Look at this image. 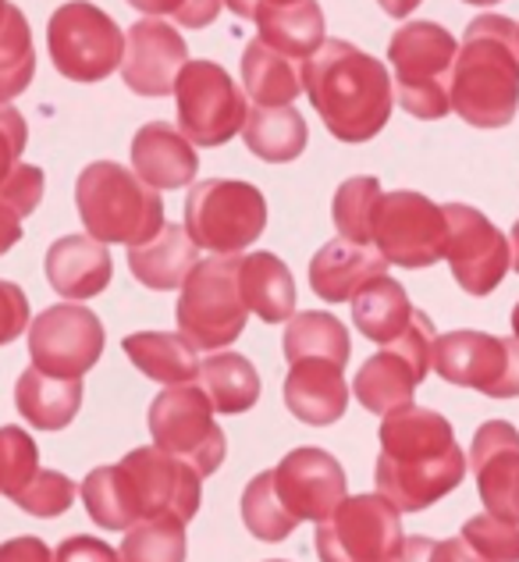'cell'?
<instances>
[{
    "instance_id": "24",
    "label": "cell",
    "mask_w": 519,
    "mask_h": 562,
    "mask_svg": "<svg viewBox=\"0 0 519 562\" xmlns=\"http://www.w3.org/2000/svg\"><path fill=\"white\" fill-rule=\"evenodd\" d=\"M108 246L89 235H65L47 249V281L61 300H93L111 285Z\"/></svg>"
},
{
    "instance_id": "17",
    "label": "cell",
    "mask_w": 519,
    "mask_h": 562,
    "mask_svg": "<svg viewBox=\"0 0 519 562\" xmlns=\"http://www.w3.org/2000/svg\"><path fill=\"white\" fill-rule=\"evenodd\" d=\"M444 225H449V243H444V260L459 281V289L470 295H492L506 271L512 268L509 239L487 221L477 206L449 203Z\"/></svg>"
},
{
    "instance_id": "3",
    "label": "cell",
    "mask_w": 519,
    "mask_h": 562,
    "mask_svg": "<svg viewBox=\"0 0 519 562\" xmlns=\"http://www.w3.org/2000/svg\"><path fill=\"white\" fill-rule=\"evenodd\" d=\"M303 90L324 128L342 143H366L392 117V76L381 57L349 40H324L303 65Z\"/></svg>"
},
{
    "instance_id": "31",
    "label": "cell",
    "mask_w": 519,
    "mask_h": 562,
    "mask_svg": "<svg viewBox=\"0 0 519 562\" xmlns=\"http://www.w3.org/2000/svg\"><path fill=\"white\" fill-rule=\"evenodd\" d=\"M242 82L257 108H292V100L303 93V68L257 36L242 50Z\"/></svg>"
},
{
    "instance_id": "2",
    "label": "cell",
    "mask_w": 519,
    "mask_h": 562,
    "mask_svg": "<svg viewBox=\"0 0 519 562\" xmlns=\"http://www.w3.org/2000/svg\"><path fill=\"white\" fill-rule=\"evenodd\" d=\"M79 492L89 520L103 530H128L157 516L189 524L200 513L203 477L165 449L143 446L132 449L122 463L89 470Z\"/></svg>"
},
{
    "instance_id": "4",
    "label": "cell",
    "mask_w": 519,
    "mask_h": 562,
    "mask_svg": "<svg viewBox=\"0 0 519 562\" xmlns=\"http://www.w3.org/2000/svg\"><path fill=\"white\" fill-rule=\"evenodd\" d=\"M452 111L473 128H506L519 111V25L506 14H477L459 43Z\"/></svg>"
},
{
    "instance_id": "59",
    "label": "cell",
    "mask_w": 519,
    "mask_h": 562,
    "mask_svg": "<svg viewBox=\"0 0 519 562\" xmlns=\"http://www.w3.org/2000/svg\"><path fill=\"white\" fill-rule=\"evenodd\" d=\"M388 562H395V559H388Z\"/></svg>"
},
{
    "instance_id": "49",
    "label": "cell",
    "mask_w": 519,
    "mask_h": 562,
    "mask_svg": "<svg viewBox=\"0 0 519 562\" xmlns=\"http://www.w3.org/2000/svg\"><path fill=\"white\" fill-rule=\"evenodd\" d=\"M19 239H22V214L0 200V257H4Z\"/></svg>"
},
{
    "instance_id": "21",
    "label": "cell",
    "mask_w": 519,
    "mask_h": 562,
    "mask_svg": "<svg viewBox=\"0 0 519 562\" xmlns=\"http://www.w3.org/2000/svg\"><path fill=\"white\" fill-rule=\"evenodd\" d=\"M200 171V157L192 143L168 122H150L132 139V175L150 189L192 186Z\"/></svg>"
},
{
    "instance_id": "45",
    "label": "cell",
    "mask_w": 519,
    "mask_h": 562,
    "mask_svg": "<svg viewBox=\"0 0 519 562\" xmlns=\"http://www.w3.org/2000/svg\"><path fill=\"white\" fill-rule=\"evenodd\" d=\"M29 328V300L14 281H0V346L14 342Z\"/></svg>"
},
{
    "instance_id": "39",
    "label": "cell",
    "mask_w": 519,
    "mask_h": 562,
    "mask_svg": "<svg viewBox=\"0 0 519 562\" xmlns=\"http://www.w3.org/2000/svg\"><path fill=\"white\" fill-rule=\"evenodd\" d=\"M79 487L71 477L57 470H36L33 481H29L19 495H11V502L19 509H25L29 516H40V520H54V516H61L71 509V502H76Z\"/></svg>"
},
{
    "instance_id": "13",
    "label": "cell",
    "mask_w": 519,
    "mask_h": 562,
    "mask_svg": "<svg viewBox=\"0 0 519 562\" xmlns=\"http://www.w3.org/2000/svg\"><path fill=\"white\" fill-rule=\"evenodd\" d=\"M403 516L384 495H352L317 524L320 562H388L403 544Z\"/></svg>"
},
{
    "instance_id": "33",
    "label": "cell",
    "mask_w": 519,
    "mask_h": 562,
    "mask_svg": "<svg viewBox=\"0 0 519 562\" xmlns=\"http://www.w3.org/2000/svg\"><path fill=\"white\" fill-rule=\"evenodd\" d=\"M242 139L249 154H257L267 165H289L306 150L309 128L295 108H253L246 114Z\"/></svg>"
},
{
    "instance_id": "29",
    "label": "cell",
    "mask_w": 519,
    "mask_h": 562,
    "mask_svg": "<svg viewBox=\"0 0 519 562\" xmlns=\"http://www.w3.org/2000/svg\"><path fill=\"white\" fill-rule=\"evenodd\" d=\"M349 303H352V324L360 328V335L381 346H392L395 338L409 328L413 314H417V306L409 303L406 289L388 274H381L370 281V285H363Z\"/></svg>"
},
{
    "instance_id": "7",
    "label": "cell",
    "mask_w": 519,
    "mask_h": 562,
    "mask_svg": "<svg viewBox=\"0 0 519 562\" xmlns=\"http://www.w3.org/2000/svg\"><path fill=\"white\" fill-rule=\"evenodd\" d=\"M178 335L192 349H225L246 331L249 310L239 292V257L200 260L178 295Z\"/></svg>"
},
{
    "instance_id": "14",
    "label": "cell",
    "mask_w": 519,
    "mask_h": 562,
    "mask_svg": "<svg viewBox=\"0 0 519 562\" xmlns=\"http://www.w3.org/2000/svg\"><path fill=\"white\" fill-rule=\"evenodd\" d=\"M370 243L395 268H431L444 257V243H449L444 211L424 192H381L374 211V239Z\"/></svg>"
},
{
    "instance_id": "50",
    "label": "cell",
    "mask_w": 519,
    "mask_h": 562,
    "mask_svg": "<svg viewBox=\"0 0 519 562\" xmlns=\"http://www.w3.org/2000/svg\"><path fill=\"white\" fill-rule=\"evenodd\" d=\"M431 549L435 541L431 538H403V544H398L395 552V562H431Z\"/></svg>"
},
{
    "instance_id": "22",
    "label": "cell",
    "mask_w": 519,
    "mask_h": 562,
    "mask_svg": "<svg viewBox=\"0 0 519 562\" xmlns=\"http://www.w3.org/2000/svg\"><path fill=\"white\" fill-rule=\"evenodd\" d=\"M388 271L374 246H356L346 239L324 243L309 260V285L324 303H349L363 285Z\"/></svg>"
},
{
    "instance_id": "9",
    "label": "cell",
    "mask_w": 519,
    "mask_h": 562,
    "mask_svg": "<svg viewBox=\"0 0 519 562\" xmlns=\"http://www.w3.org/2000/svg\"><path fill=\"white\" fill-rule=\"evenodd\" d=\"M154 446L189 463L200 477L221 470L228 452L225 431L214 420V406L200 384H171L150 403Z\"/></svg>"
},
{
    "instance_id": "19",
    "label": "cell",
    "mask_w": 519,
    "mask_h": 562,
    "mask_svg": "<svg viewBox=\"0 0 519 562\" xmlns=\"http://www.w3.org/2000/svg\"><path fill=\"white\" fill-rule=\"evenodd\" d=\"M189 61V47L182 33L165 19H139L125 33L122 79L139 97H168L174 93L178 71Z\"/></svg>"
},
{
    "instance_id": "38",
    "label": "cell",
    "mask_w": 519,
    "mask_h": 562,
    "mask_svg": "<svg viewBox=\"0 0 519 562\" xmlns=\"http://www.w3.org/2000/svg\"><path fill=\"white\" fill-rule=\"evenodd\" d=\"M242 524L253 538L267 541V544H278L285 541L289 535L300 524L292 520V516L285 513V506L278 502L274 495V481H271V470L257 473L253 481L246 484L242 492Z\"/></svg>"
},
{
    "instance_id": "46",
    "label": "cell",
    "mask_w": 519,
    "mask_h": 562,
    "mask_svg": "<svg viewBox=\"0 0 519 562\" xmlns=\"http://www.w3.org/2000/svg\"><path fill=\"white\" fill-rule=\"evenodd\" d=\"M54 562H122V559H117V552L108 541L76 535V538H65L61 544H57Z\"/></svg>"
},
{
    "instance_id": "27",
    "label": "cell",
    "mask_w": 519,
    "mask_h": 562,
    "mask_svg": "<svg viewBox=\"0 0 519 562\" xmlns=\"http://www.w3.org/2000/svg\"><path fill=\"white\" fill-rule=\"evenodd\" d=\"M14 406L36 431H65L82 406V381L50 378L29 367L14 384Z\"/></svg>"
},
{
    "instance_id": "30",
    "label": "cell",
    "mask_w": 519,
    "mask_h": 562,
    "mask_svg": "<svg viewBox=\"0 0 519 562\" xmlns=\"http://www.w3.org/2000/svg\"><path fill=\"white\" fill-rule=\"evenodd\" d=\"M125 357L132 360L136 371H143L150 381L160 384H192L200 378V360L196 349L178 331H136L125 335Z\"/></svg>"
},
{
    "instance_id": "58",
    "label": "cell",
    "mask_w": 519,
    "mask_h": 562,
    "mask_svg": "<svg viewBox=\"0 0 519 562\" xmlns=\"http://www.w3.org/2000/svg\"><path fill=\"white\" fill-rule=\"evenodd\" d=\"M271 562H281V559H271Z\"/></svg>"
},
{
    "instance_id": "32",
    "label": "cell",
    "mask_w": 519,
    "mask_h": 562,
    "mask_svg": "<svg viewBox=\"0 0 519 562\" xmlns=\"http://www.w3.org/2000/svg\"><path fill=\"white\" fill-rule=\"evenodd\" d=\"M200 389L211 398L214 413L239 417L260 403V374L239 352H214L200 363Z\"/></svg>"
},
{
    "instance_id": "40",
    "label": "cell",
    "mask_w": 519,
    "mask_h": 562,
    "mask_svg": "<svg viewBox=\"0 0 519 562\" xmlns=\"http://www.w3.org/2000/svg\"><path fill=\"white\" fill-rule=\"evenodd\" d=\"M463 538L484 562H519V520H501V516H473L463 524Z\"/></svg>"
},
{
    "instance_id": "43",
    "label": "cell",
    "mask_w": 519,
    "mask_h": 562,
    "mask_svg": "<svg viewBox=\"0 0 519 562\" xmlns=\"http://www.w3.org/2000/svg\"><path fill=\"white\" fill-rule=\"evenodd\" d=\"M43 186H47V179H43V171L36 165H14L11 175L4 182H0V200H4L8 206H14L22 217H29L40 206L43 200Z\"/></svg>"
},
{
    "instance_id": "54",
    "label": "cell",
    "mask_w": 519,
    "mask_h": 562,
    "mask_svg": "<svg viewBox=\"0 0 519 562\" xmlns=\"http://www.w3.org/2000/svg\"><path fill=\"white\" fill-rule=\"evenodd\" d=\"M463 4H473V8H492V4H501V0H463Z\"/></svg>"
},
{
    "instance_id": "42",
    "label": "cell",
    "mask_w": 519,
    "mask_h": 562,
    "mask_svg": "<svg viewBox=\"0 0 519 562\" xmlns=\"http://www.w3.org/2000/svg\"><path fill=\"white\" fill-rule=\"evenodd\" d=\"M128 4L146 19H174L185 29H203L217 19L225 0H128Z\"/></svg>"
},
{
    "instance_id": "35",
    "label": "cell",
    "mask_w": 519,
    "mask_h": 562,
    "mask_svg": "<svg viewBox=\"0 0 519 562\" xmlns=\"http://www.w3.org/2000/svg\"><path fill=\"white\" fill-rule=\"evenodd\" d=\"M36 76V47L29 33L25 14L8 4L4 25H0V103H11L19 93L29 90Z\"/></svg>"
},
{
    "instance_id": "23",
    "label": "cell",
    "mask_w": 519,
    "mask_h": 562,
    "mask_svg": "<svg viewBox=\"0 0 519 562\" xmlns=\"http://www.w3.org/2000/svg\"><path fill=\"white\" fill-rule=\"evenodd\" d=\"M285 406L295 413V420L309 427H328L346 417L349 409V384L342 367L324 360H300L292 363L285 378Z\"/></svg>"
},
{
    "instance_id": "18",
    "label": "cell",
    "mask_w": 519,
    "mask_h": 562,
    "mask_svg": "<svg viewBox=\"0 0 519 562\" xmlns=\"http://www.w3.org/2000/svg\"><path fill=\"white\" fill-rule=\"evenodd\" d=\"M274 495L285 506V513L295 524L303 520H328L346 498V470L331 452L303 446L292 449L285 460L271 470Z\"/></svg>"
},
{
    "instance_id": "48",
    "label": "cell",
    "mask_w": 519,
    "mask_h": 562,
    "mask_svg": "<svg viewBox=\"0 0 519 562\" xmlns=\"http://www.w3.org/2000/svg\"><path fill=\"white\" fill-rule=\"evenodd\" d=\"M431 562H484V559L463 538H449V541H435Z\"/></svg>"
},
{
    "instance_id": "11",
    "label": "cell",
    "mask_w": 519,
    "mask_h": 562,
    "mask_svg": "<svg viewBox=\"0 0 519 562\" xmlns=\"http://www.w3.org/2000/svg\"><path fill=\"white\" fill-rule=\"evenodd\" d=\"M435 321L417 310L409 328L392 346L374 352L352 378V395L360 406L388 417V413L413 406V392L431 371V346H435Z\"/></svg>"
},
{
    "instance_id": "15",
    "label": "cell",
    "mask_w": 519,
    "mask_h": 562,
    "mask_svg": "<svg viewBox=\"0 0 519 562\" xmlns=\"http://www.w3.org/2000/svg\"><path fill=\"white\" fill-rule=\"evenodd\" d=\"M431 371L459 389H477L492 398L519 395V342L487 331H449L431 346Z\"/></svg>"
},
{
    "instance_id": "57",
    "label": "cell",
    "mask_w": 519,
    "mask_h": 562,
    "mask_svg": "<svg viewBox=\"0 0 519 562\" xmlns=\"http://www.w3.org/2000/svg\"><path fill=\"white\" fill-rule=\"evenodd\" d=\"M516 509H519V495H516Z\"/></svg>"
},
{
    "instance_id": "5",
    "label": "cell",
    "mask_w": 519,
    "mask_h": 562,
    "mask_svg": "<svg viewBox=\"0 0 519 562\" xmlns=\"http://www.w3.org/2000/svg\"><path fill=\"white\" fill-rule=\"evenodd\" d=\"M76 206L86 235L97 243L143 246L168 225L160 192L143 186L128 168L114 160H93L76 182Z\"/></svg>"
},
{
    "instance_id": "20",
    "label": "cell",
    "mask_w": 519,
    "mask_h": 562,
    "mask_svg": "<svg viewBox=\"0 0 519 562\" xmlns=\"http://www.w3.org/2000/svg\"><path fill=\"white\" fill-rule=\"evenodd\" d=\"M466 467L477 477L484 509L501 520H519V431L509 420H487L473 435Z\"/></svg>"
},
{
    "instance_id": "1",
    "label": "cell",
    "mask_w": 519,
    "mask_h": 562,
    "mask_svg": "<svg viewBox=\"0 0 519 562\" xmlns=\"http://www.w3.org/2000/svg\"><path fill=\"white\" fill-rule=\"evenodd\" d=\"M466 477V452L459 449L452 424L435 409L403 406L381 420L377 495L398 513H420L452 495Z\"/></svg>"
},
{
    "instance_id": "6",
    "label": "cell",
    "mask_w": 519,
    "mask_h": 562,
    "mask_svg": "<svg viewBox=\"0 0 519 562\" xmlns=\"http://www.w3.org/2000/svg\"><path fill=\"white\" fill-rule=\"evenodd\" d=\"M459 43L438 22H409L388 43V61L395 68L398 103L420 122H438L452 111L449 86Z\"/></svg>"
},
{
    "instance_id": "51",
    "label": "cell",
    "mask_w": 519,
    "mask_h": 562,
    "mask_svg": "<svg viewBox=\"0 0 519 562\" xmlns=\"http://www.w3.org/2000/svg\"><path fill=\"white\" fill-rule=\"evenodd\" d=\"M225 4L239 14V19H249L253 22L257 19V11L263 8H281V4H300V0H225Z\"/></svg>"
},
{
    "instance_id": "56",
    "label": "cell",
    "mask_w": 519,
    "mask_h": 562,
    "mask_svg": "<svg viewBox=\"0 0 519 562\" xmlns=\"http://www.w3.org/2000/svg\"><path fill=\"white\" fill-rule=\"evenodd\" d=\"M4 14H8V0H0V25H4Z\"/></svg>"
},
{
    "instance_id": "12",
    "label": "cell",
    "mask_w": 519,
    "mask_h": 562,
    "mask_svg": "<svg viewBox=\"0 0 519 562\" xmlns=\"http://www.w3.org/2000/svg\"><path fill=\"white\" fill-rule=\"evenodd\" d=\"M178 132L196 146H225L246 125L249 103L217 61H185L174 79Z\"/></svg>"
},
{
    "instance_id": "53",
    "label": "cell",
    "mask_w": 519,
    "mask_h": 562,
    "mask_svg": "<svg viewBox=\"0 0 519 562\" xmlns=\"http://www.w3.org/2000/svg\"><path fill=\"white\" fill-rule=\"evenodd\" d=\"M512 263H516V274H519V221L512 225Z\"/></svg>"
},
{
    "instance_id": "55",
    "label": "cell",
    "mask_w": 519,
    "mask_h": 562,
    "mask_svg": "<svg viewBox=\"0 0 519 562\" xmlns=\"http://www.w3.org/2000/svg\"><path fill=\"white\" fill-rule=\"evenodd\" d=\"M512 338L519 342V303H516V310H512Z\"/></svg>"
},
{
    "instance_id": "52",
    "label": "cell",
    "mask_w": 519,
    "mask_h": 562,
    "mask_svg": "<svg viewBox=\"0 0 519 562\" xmlns=\"http://www.w3.org/2000/svg\"><path fill=\"white\" fill-rule=\"evenodd\" d=\"M384 14H392V19H409L413 11H417L424 0H377Z\"/></svg>"
},
{
    "instance_id": "44",
    "label": "cell",
    "mask_w": 519,
    "mask_h": 562,
    "mask_svg": "<svg viewBox=\"0 0 519 562\" xmlns=\"http://www.w3.org/2000/svg\"><path fill=\"white\" fill-rule=\"evenodd\" d=\"M25 143H29L25 117L14 111L11 103H0V182H4L11 168L19 165Z\"/></svg>"
},
{
    "instance_id": "16",
    "label": "cell",
    "mask_w": 519,
    "mask_h": 562,
    "mask_svg": "<svg viewBox=\"0 0 519 562\" xmlns=\"http://www.w3.org/2000/svg\"><path fill=\"white\" fill-rule=\"evenodd\" d=\"M103 324L82 303H57L29 324V357L50 378L82 381L103 357Z\"/></svg>"
},
{
    "instance_id": "34",
    "label": "cell",
    "mask_w": 519,
    "mask_h": 562,
    "mask_svg": "<svg viewBox=\"0 0 519 562\" xmlns=\"http://www.w3.org/2000/svg\"><path fill=\"white\" fill-rule=\"evenodd\" d=\"M352 357V342L346 324L324 314V310H303L295 314L285 328V360L289 367L300 360H324L346 371V363Z\"/></svg>"
},
{
    "instance_id": "8",
    "label": "cell",
    "mask_w": 519,
    "mask_h": 562,
    "mask_svg": "<svg viewBox=\"0 0 519 562\" xmlns=\"http://www.w3.org/2000/svg\"><path fill=\"white\" fill-rule=\"evenodd\" d=\"M196 249L214 257H239L267 228V200L257 186L235 179L196 182L185 196V225Z\"/></svg>"
},
{
    "instance_id": "28",
    "label": "cell",
    "mask_w": 519,
    "mask_h": 562,
    "mask_svg": "<svg viewBox=\"0 0 519 562\" xmlns=\"http://www.w3.org/2000/svg\"><path fill=\"white\" fill-rule=\"evenodd\" d=\"M257 29L260 40L271 50L292 57V61H306L320 50V43L328 40V22L317 0H300V4H281V8H263L257 11Z\"/></svg>"
},
{
    "instance_id": "37",
    "label": "cell",
    "mask_w": 519,
    "mask_h": 562,
    "mask_svg": "<svg viewBox=\"0 0 519 562\" xmlns=\"http://www.w3.org/2000/svg\"><path fill=\"white\" fill-rule=\"evenodd\" d=\"M122 562H185V524L174 516L139 520L125 530V541L117 549Z\"/></svg>"
},
{
    "instance_id": "36",
    "label": "cell",
    "mask_w": 519,
    "mask_h": 562,
    "mask_svg": "<svg viewBox=\"0 0 519 562\" xmlns=\"http://www.w3.org/2000/svg\"><path fill=\"white\" fill-rule=\"evenodd\" d=\"M381 200V182L370 179V175H360V179H349L338 186L335 203H331V217L335 228L346 243L356 246H374V211Z\"/></svg>"
},
{
    "instance_id": "10",
    "label": "cell",
    "mask_w": 519,
    "mask_h": 562,
    "mask_svg": "<svg viewBox=\"0 0 519 562\" xmlns=\"http://www.w3.org/2000/svg\"><path fill=\"white\" fill-rule=\"evenodd\" d=\"M50 61L71 82H100L122 68L125 33L108 11L86 0H71L50 14L47 25Z\"/></svg>"
},
{
    "instance_id": "25",
    "label": "cell",
    "mask_w": 519,
    "mask_h": 562,
    "mask_svg": "<svg viewBox=\"0 0 519 562\" xmlns=\"http://www.w3.org/2000/svg\"><path fill=\"white\" fill-rule=\"evenodd\" d=\"M200 263V249L182 225H165L150 243L128 249V268L139 285L154 292L182 289L189 271Z\"/></svg>"
},
{
    "instance_id": "41",
    "label": "cell",
    "mask_w": 519,
    "mask_h": 562,
    "mask_svg": "<svg viewBox=\"0 0 519 562\" xmlns=\"http://www.w3.org/2000/svg\"><path fill=\"white\" fill-rule=\"evenodd\" d=\"M40 470V452L36 441L29 438L22 427H0V495H19L22 487L33 481Z\"/></svg>"
},
{
    "instance_id": "26",
    "label": "cell",
    "mask_w": 519,
    "mask_h": 562,
    "mask_svg": "<svg viewBox=\"0 0 519 562\" xmlns=\"http://www.w3.org/2000/svg\"><path fill=\"white\" fill-rule=\"evenodd\" d=\"M239 292L249 314H257L263 324H285L295 317V300H300L295 278L274 254L239 257Z\"/></svg>"
},
{
    "instance_id": "47",
    "label": "cell",
    "mask_w": 519,
    "mask_h": 562,
    "mask_svg": "<svg viewBox=\"0 0 519 562\" xmlns=\"http://www.w3.org/2000/svg\"><path fill=\"white\" fill-rule=\"evenodd\" d=\"M0 562H54V552L40 538H11L0 544Z\"/></svg>"
}]
</instances>
